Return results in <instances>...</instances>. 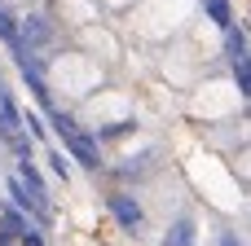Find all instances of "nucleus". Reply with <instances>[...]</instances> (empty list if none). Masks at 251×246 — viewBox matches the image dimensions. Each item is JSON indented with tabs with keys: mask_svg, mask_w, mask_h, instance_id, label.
Segmentation results:
<instances>
[{
	"mask_svg": "<svg viewBox=\"0 0 251 246\" xmlns=\"http://www.w3.org/2000/svg\"><path fill=\"white\" fill-rule=\"evenodd\" d=\"M53 123H57V132H62V141L71 145V154H75V163H84L88 172H97L101 167V154H97V145H93V136H84L62 110H53Z\"/></svg>",
	"mask_w": 251,
	"mask_h": 246,
	"instance_id": "1",
	"label": "nucleus"
},
{
	"mask_svg": "<svg viewBox=\"0 0 251 246\" xmlns=\"http://www.w3.org/2000/svg\"><path fill=\"white\" fill-rule=\"evenodd\" d=\"M106 207L115 211V220H119L124 229H132V233L141 229V202H137L132 194H110V198H106Z\"/></svg>",
	"mask_w": 251,
	"mask_h": 246,
	"instance_id": "2",
	"label": "nucleus"
},
{
	"mask_svg": "<svg viewBox=\"0 0 251 246\" xmlns=\"http://www.w3.org/2000/svg\"><path fill=\"white\" fill-rule=\"evenodd\" d=\"M163 246H194V220H185V216H181V220L163 233Z\"/></svg>",
	"mask_w": 251,
	"mask_h": 246,
	"instance_id": "3",
	"label": "nucleus"
},
{
	"mask_svg": "<svg viewBox=\"0 0 251 246\" xmlns=\"http://www.w3.org/2000/svg\"><path fill=\"white\" fill-rule=\"evenodd\" d=\"M49 167H53V176H62V180L71 176V163H66V154H62V150H49Z\"/></svg>",
	"mask_w": 251,
	"mask_h": 246,
	"instance_id": "4",
	"label": "nucleus"
},
{
	"mask_svg": "<svg viewBox=\"0 0 251 246\" xmlns=\"http://www.w3.org/2000/svg\"><path fill=\"white\" fill-rule=\"evenodd\" d=\"M203 4H207V13H212L221 26H229V4H225V0H203Z\"/></svg>",
	"mask_w": 251,
	"mask_h": 246,
	"instance_id": "5",
	"label": "nucleus"
},
{
	"mask_svg": "<svg viewBox=\"0 0 251 246\" xmlns=\"http://www.w3.org/2000/svg\"><path fill=\"white\" fill-rule=\"evenodd\" d=\"M234 79H238V92L247 97V92H251V70H247V62H234Z\"/></svg>",
	"mask_w": 251,
	"mask_h": 246,
	"instance_id": "6",
	"label": "nucleus"
}]
</instances>
